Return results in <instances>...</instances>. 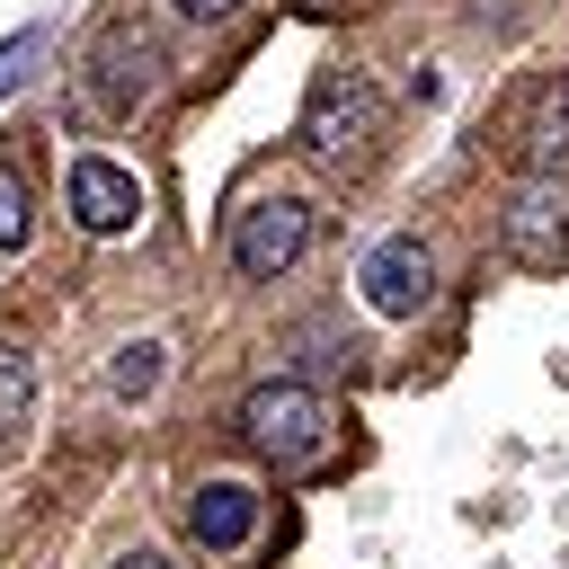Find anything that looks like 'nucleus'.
I'll use <instances>...</instances> for the list:
<instances>
[{"mask_svg":"<svg viewBox=\"0 0 569 569\" xmlns=\"http://www.w3.org/2000/svg\"><path fill=\"white\" fill-rule=\"evenodd\" d=\"M27 222H36L27 178H18V160H0V249H27Z\"/></svg>","mask_w":569,"mask_h":569,"instance_id":"obj_12","label":"nucleus"},{"mask_svg":"<svg viewBox=\"0 0 569 569\" xmlns=\"http://www.w3.org/2000/svg\"><path fill=\"white\" fill-rule=\"evenodd\" d=\"M356 284H365V311H382V320H418V311L436 302V258H427L409 231H391V240L365 249Z\"/></svg>","mask_w":569,"mask_h":569,"instance_id":"obj_6","label":"nucleus"},{"mask_svg":"<svg viewBox=\"0 0 569 569\" xmlns=\"http://www.w3.org/2000/svg\"><path fill=\"white\" fill-rule=\"evenodd\" d=\"M302 240H311V204H293V196H258V204L231 213V267L258 276V284L284 276L302 258Z\"/></svg>","mask_w":569,"mask_h":569,"instance_id":"obj_5","label":"nucleus"},{"mask_svg":"<svg viewBox=\"0 0 569 569\" xmlns=\"http://www.w3.org/2000/svg\"><path fill=\"white\" fill-rule=\"evenodd\" d=\"M373 133H382V89L365 71H347V62L320 71L311 98H302V151L311 160H356Z\"/></svg>","mask_w":569,"mask_h":569,"instance_id":"obj_2","label":"nucleus"},{"mask_svg":"<svg viewBox=\"0 0 569 569\" xmlns=\"http://www.w3.org/2000/svg\"><path fill=\"white\" fill-rule=\"evenodd\" d=\"M498 240H507V258L533 267V276L569 267V178H525V187L507 196V213H498Z\"/></svg>","mask_w":569,"mask_h":569,"instance_id":"obj_4","label":"nucleus"},{"mask_svg":"<svg viewBox=\"0 0 569 569\" xmlns=\"http://www.w3.org/2000/svg\"><path fill=\"white\" fill-rule=\"evenodd\" d=\"M71 222H80L89 240L133 231V222H142V187H133V169H116V160L80 151V160H71Z\"/></svg>","mask_w":569,"mask_h":569,"instance_id":"obj_7","label":"nucleus"},{"mask_svg":"<svg viewBox=\"0 0 569 569\" xmlns=\"http://www.w3.org/2000/svg\"><path fill=\"white\" fill-rule=\"evenodd\" d=\"M160 356H169L160 338H124V347L107 356V391H116V400H151V391H160Z\"/></svg>","mask_w":569,"mask_h":569,"instance_id":"obj_11","label":"nucleus"},{"mask_svg":"<svg viewBox=\"0 0 569 569\" xmlns=\"http://www.w3.org/2000/svg\"><path fill=\"white\" fill-rule=\"evenodd\" d=\"M516 160H525V178H569V71L525 98V116H516Z\"/></svg>","mask_w":569,"mask_h":569,"instance_id":"obj_8","label":"nucleus"},{"mask_svg":"<svg viewBox=\"0 0 569 569\" xmlns=\"http://www.w3.org/2000/svg\"><path fill=\"white\" fill-rule=\"evenodd\" d=\"M80 71H89L98 116H133L151 98V80H160V44L133 27V9H107L98 36H89V53H80Z\"/></svg>","mask_w":569,"mask_h":569,"instance_id":"obj_3","label":"nucleus"},{"mask_svg":"<svg viewBox=\"0 0 569 569\" xmlns=\"http://www.w3.org/2000/svg\"><path fill=\"white\" fill-rule=\"evenodd\" d=\"M240 436H249L276 471H311V462L329 453L338 418H329V400H320L311 382H258V391L240 400Z\"/></svg>","mask_w":569,"mask_h":569,"instance_id":"obj_1","label":"nucleus"},{"mask_svg":"<svg viewBox=\"0 0 569 569\" xmlns=\"http://www.w3.org/2000/svg\"><path fill=\"white\" fill-rule=\"evenodd\" d=\"M169 9H178V18H196V27H213V18H231L240 0H169Z\"/></svg>","mask_w":569,"mask_h":569,"instance_id":"obj_14","label":"nucleus"},{"mask_svg":"<svg viewBox=\"0 0 569 569\" xmlns=\"http://www.w3.org/2000/svg\"><path fill=\"white\" fill-rule=\"evenodd\" d=\"M187 533H196L204 551H240V542L258 533V489H249V480H204V489L187 498Z\"/></svg>","mask_w":569,"mask_h":569,"instance_id":"obj_9","label":"nucleus"},{"mask_svg":"<svg viewBox=\"0 0 569 569\" xmlns=\"http://www.w3.org/2000/svg\"><path fill=\"white\" fill-rule=\"evenodd\" d=\"M302 9H338V0H302Z\"/></svg>","mask_w":569,"mask_h":569,"instance_id":"obj_16","label":"nucleus"},{"mask_svg":"<svg viewBox=\"0 0 569 569\" xmlns=\"http://www.w3.org/2000/svg\"><path fill=\"white\" fill-rule=\"evenodd\" d=\"M27 418H36V356L27 347H0V453L27 436Z\"/></svg>","mask_w":569,"mask_h":569,"instance_id":"obj_10","label":"nucleus"},{"mask_svg":"<svg viewBox=\"0 0 569 569\" xmlns=\"http://www.w3.org/2000/svg\"><path fill=\"white\" fill-rule=\"evenodd\" d=\"M116 569H169V560H160V551H124Z\"/></svg>","mask_w":569,"mask_h":569,"instance_id":"obj_15","label":"nucleus"},{"mask_svg":"<svg viewBox=\"0 0 569 569\" xmlns=\"http://www.w3.org/2000/svg\"><path fill=\"white\" fill-rule=\"evenodd\" d=\"M36 53H44V27H18V36L0 44V98H9L18 80H27V62H36Z\"/></svg>","mask_w":569,"mask_h":569,"instance_id":"obj_13","label":"nucleus"}]
</instances>
